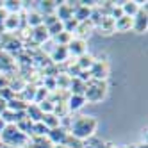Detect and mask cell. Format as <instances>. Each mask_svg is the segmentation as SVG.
<instances>
[{"instance_id": "cell-1", "label": "cell", "mask_w": 148, "mask_h": 148, "mask_svg": "<svg viewBox=\"0 0 148 148\" xmlns=\"http://www.w3.org/2000/svg\"><path fill=\"white\" fill-rule=\"evenodd\" d=\"M98 127V121L93 118V116H79V118L71 120L70 125V134L75 137V139L82 141V139H88L95 134Z\"/></svg>"}, {"instance_id": "cell-2", "label": "cell", "mask_w": 148, "mask_h": 148, "mask_svg": "<svg viewBox=\"0 0 148 148\" xmlns=\"http://www.w3.org/2000/svg\"><path fill=\"white\" fill-rule=\"evenodd\" d=\"M0 141L7 146H14V145H22L25 143V134L18 130V127L14 123H7L5 129L0 132Z\"/></svg>"}, {"instance_id": "cell-3", "label": "cell", "mask_w": 148, "mask_h": 148, "mask_svg": "<svg viewBox=\"0 0 148 148\" xmlns=\"http://www.w3.org/2000/svg\"><path fill=\"white\" fill-rule=\"evenodd\" d=\"M105 95V86L100 80H93L89 84H86V89H84V98L89 102H100Z\"/></svg>"}, {"instance_id": "cell-4", "label": "cell", "mask_w": 148, "mask_h": 148, "mask_svg": "<svg viewBox=\"0 0 148 148\" xmlns=\"http://www.w3.org/2000/svg\"><path fill=\"white\" fill-rule=\"evenodd\" d=\"M146 25H148V20H146V5H145V7H139L137 14L132 18V29L137 34H143L146 32Z\"/></svg>"}, {"instance_id": "cell-5", "label": "cell", "mask_w": 148, "mask_h": 148, "mask_svg": "<svg viewBox=\"0 0 148 148\" xmlns=\"http://www.w3.org/2000/svg\"><path fill=\"white\" fill-rule=\"evenodd\" d=\"M66 48H68V54L80 57V56L86 54V41L82 38H71V41L66 45Z\"/></svg>"}, {"instance_id": "cell-6", "label": "cell", "mask_w": 148, "mask_h": 148, "mask_svg": "<svg viewBox=\"0 0 148 148\" xmlns=\"http://www.w3.org/2000/svg\"><path fill=\"white\" fill-rule=\"evenodd\" d=\"M66 137H68V130L64 129V127H56V129H50L48 130V139L54 143L56 146L57 145H64V141H66Z\"/></svg>"}, {"instance_id": "cell-7", "label": "cell", "mask_w": 148, "mask_h": 148, "mask_svg": "<svg viewBox=\"0 0 148 148\" xmlns=\"http://www.w3.org/2000/svg\"><path fill=\"white\" fill-rule=\"evenodd\" d=\"M30 36H32V39H34V43H38V45H45V41H48V30H47V27L45 25H39V27H34L32 30H30Z\"/></svg>"}, {"instance_id": "cell-8", "label": "cell", "mask_w": 148, "mask_h": 148, "mask_svg": "<svg viewBox=\"0 0 148 148\" xmlns=\"http://www.w3.org/2000/svg\"><path fill=\"white\" fill-rule=\"evenodd\" d=\"M97 27L100 29V34H105V36L116 32V30H114V20H112L109 14H105V16L100 20V23H98Z\"/></svg>"}, {"instance_id": "cell-9", "label": "cell", "mask_w": 148, "mask_h": 148, "mask_svg": "<svg viewBox=\"0 0 148 148\" xmlns=\"http://www.w3.org/2000/svg\"><path fill=\"white\" fill-rule=\"evenodd\" d=\"M121 11H123V14L125 16H130V18H134L136 14H137V11H139V7H141V4L139 2H134V0H129V2H121Z\"/></svg>"}, {"instance_id": "cell-10", "label": "cell", "mask_w": 148, "mask_h": 148, "mask_svg": "<svg viewBox=\"0 0 148 148\" xmlns=\"http://www.w3.org/2000/svg\"><path fill=\"white\" fill-rule=\"evenodd\" d=\"M89 75H93L97 80H102V79L107 77V68L102 66V62H100V61H95V62H93V66L89 68Z\"/></svg>"}, {"instance_id": "cell-11", "label": "cell", "mask_w": 148, "mask_h": 148, "mask_svg": "<svg viewBox=\"0 0 148 148\" xmlns=\"http://www.w3.org/2000/svg\"><path fill=\"white\" fill-rule=\"evenodd\" d=\"M132 29V18L130 16H121L118 20H114V30H118V32H127V30Z\"/></svg>"}, {"instance_id": "cell-12", "label": "cell", "mask_w": 148, "mask_h": 148, "mask_svg": "<svg viewBox=\"0 0 148 148\" xmlns=\"http://www.w3.org/2000/svg\"><path fill=\"white\" fill-rule=\"evenodd\" d=\"M86 103V98H84V95H71L70 100H68V111H79L82 105Z\"/></svg>"}, {"instance_id": "cell-13", "label": "cell", "mask_w": 148, "mask_h": 148, "mask_svg": "<svg viewBox=\"0 0 148 148\" xmlns=\"http://www.w3.org/2000/svg\"><path fill=\"white\" fill-rule=\"evenodd\" d=\"M50 56H52V59H54V61L61 62V61H66V57H68L70 54H68V48H66V47L56 45V48L50 52Z\"/></svg>"}, {"instance_id": "cell-14", "label": "cell", "mask_w": 148, "mask_h": 148, "mask_svg": "<svg viewBox=\"0 0 148 148\" xmlns=\"http://www.w3.org/2000/svg\"><path fill=\"white\" fill-rule=\"evenodd\" d=\"M41 123H43L47 129L50 130V129H56V127H59V125H61V120L50 112V114H43V116H41Z\"/></svg>"}, {"instance_id": "cell-15", "label": "cell", "mask_w": 148, "mask_h": 148, "mask_svg": "<svg viewBox=\"0 0 148 148\" xmlns=\"http://www.w3.org/2000/svg\"><path fill=\"white\" fill-rule=\"evenodd\" d=\"M27 109V103L23 100H14L11 98L7 102V111H11V112H23Z\"/></svg>"}, {"instance_id": "cell-16", "label": "cell", "mask_w": 148, "mask_h": 148, "mask_svg": "<svg viewBox=\"0 0 148 148\" xmlns=\"http://www.w3.org/2000/svg\"><path fill=\"white\" fill-rule=\"evenodd\" d=\"M2 25H4L7 30H16L18 25H20V18H18V14H7V16L4 18Z\"/></svg>"}, {"instance_id": "cell-17", "label": "cell", "mask_w": 148, "mask_h": 148, "mask_svg": "<svg viewBox=\"0 0 148 148\" xmlns=\"http://www.w3.org/2000/svg\"><path fill=\"white\" fill-rule=\"evenodd\" d=\"M27 23L30 27H39V25H43V16H41L38 11H32V13H29L27 14Z\"/></svg>"}, {"instance_id": "cell-18", "label": "cell", "mask_w": 148, "mask_h": 148, "mask_svg": "<svg viewBox=\"0 0 148 148\" xmlns=\"http://www.w3.org/2000/svg\"><path fill=\"white\" fill-rule=\"evenodd\" d=\"M47 30H48V36H57V34H61V32H64V29H62V22H57L56 23H52L50 27H47Z\"/></svg>"}, {"instance_id": "cell-19", "label": "cell", "mask_w": 148, "mask_h": 148, "mask_svg": "<svg viewBox=\"0 0 148 148\" xmlns=\"http://www.w3.org/2000/svg\"><path fill=\"white\" fill-rule=\"evenodd\" d=\"M38 105V109L43 112V114H50L52 111H54V105L56 103H52L50 100H43V102H39V103H36Z\"/></svg>"}, {"instance_id": "cell-20", "label": "cell", "mask_w": 148, "mask_h": 148, "mask_svg": "<svg viewBox=\"0 0 148 148\" xmlns=\"http://www.w3.org/2000/svg\"><path fill=\"white\" fill-rule=\"evenodd\" d=\"M30 132H34V134H38V136H48V129L41 123V121H38V123H32V130Z\"/></svg>"}, {"instance_id": "cell-21", "label": "cell", "mask_w": 148, "mask_h": 148, "mask_svg": "<svg viewBox=\"0 0 148 148\" xmlns=\"http://www.w3.org/2000/svg\"><path fill=\"white\" fill-rule=\"evenodd\" d=\"M56 41H57V45L66 47L70 41H71V34H68V32H61V34H57V36H56Z\"/></svg>"}, {"instance_id": "cell-22", "label": "cell", "mask_w": 148, "mask_h": 148, "mask_svg": "<svg viewBox=\"0 0 148 148\" xmlns=\"http://www.w3.org/2000/svg\"><path fill=\"white\" fill-rule=\"evenodd\" d=\"M134 148H146V143H141V145H137V146H134Z\"/></svg>"}, {"instance_id": "cell-23", "label": "cell", "mask_w": 148, "mask_h": 148, "mask_svg": "<svg viewBox=\"0 0 148 148\" xmlns=\"http://www.w3.org/2000/svg\"><path fill=\"white\" fill-rule=\"evenodd\" d=\"M56 148H68V146H66V145H57Z\"/></svg>"}, {"instance_id": "cell-24", "label": "cell", "mask_w": 148, "mask_h": 148, "mask_svg": "<svg viewBox=\"0 0 148 148\" xmlns=\"http://www.w3.org/2000/svg\"><path fill=\"white\" fill-rule=\"evenodd\" d=\"M2 148H14V146H7V145H2Z\"/></svg>"}]
</instances>
